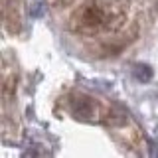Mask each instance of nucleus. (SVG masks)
<instances>
[{
  "label": "nucleus",
  "mask_w": 158,
  "mask_h": 158,
  "mask_svg": "<svg viewBox=\"0 0 158 158\" xmlns=\"http://www.w3.org/2000/svg\"><path fill=\"white\" fill-rule=\"evenodd\" d=\"M125 22V10L113 0H87L71 14L69 26L85 38L111 34Z\"/></svg>",
  "instance_id": "1"
},
{
  "label": "nucleus",
  "mask_w": 158,
  "mask_h": 158,
  "mask_svg": "<svg viewBox=\"0 0 158 158\" xmlns=\"http://www.w3.org/2000/svg\"><path fill=\"white\" fill-rule=\"evenodd\" d=\"M71 111L75 113V117L79 118H95V115L99 113V107L97 103L93 101L91 97H85V95H73L71 97Z\"/></svg>",
  "instance_id": "2"
},
{
  "label": "nucleus",
  "mask_w": 158,
  "mask_h": 158,
  "mask_svg": "<svg viewBox=\"0 0 158 158\" xmlns=\"http://www.w3.org/2000/svg\"><path fill=\"white\" fill-rule=\"evenodd\" d=\"M12 2H14V0H12ZM8 4H10V0H4V6H8Z\"/></svg>",
  "instance_id": "3"
}]
</instances>
